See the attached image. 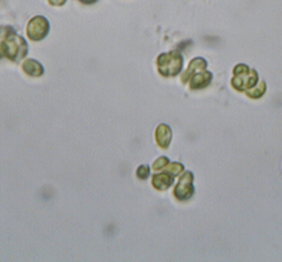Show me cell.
Here are the masks:
<instances>
[{"label":"cell","instance_id":"cell-1","mask_svg":"<svg viewBox=\"0 0 282 262\" xmlns=\"http://www.w3.org/2000/svg\"><path fill=\"white\" fill-rule=\"evenodd\" d=\"M0 42L4 56L11 61L19 63L28 53V45L26 39L18 34L12 26H0Z\"/></svg>","mask_w":282,"mask_h":262},{"label":"cell","instance_id":"cell-2","mask_svg":"<svg viewBox=\"0 0 282 262\" xmlns=\"http://www.w3.org/2000/svg\"><path fill=\"white\" fill-rule=\"evenodd\" d=\"M235 77L232 79V86L238 91H246L254 88L258 81L259 75L254 69L249 68L248 65L240 64L234 69Z\"/></svg>","mask_w":282,"mask_h":262},{"label":"cell","instance_id":"cell-3","mask_svg":"<svg viewBox=\"0 0 282 262\" xmlns=\"http://www.w3.org/2000/svg\"><path fill=\"white\" fill-rule=\"evenodd\" d=\"M184 59L178 51H171L170 53H164L157 59L158 70L164 76H176L183 68Z\"/></svg>","mask_w":282,"mask_h":262},{"label":"cell","instance_id":"cell-4","mask_svg":"<svg viewBox=\"0 0 282 262\" xmlns=\"http://www.w3.org/2000/svg\"><path fill=\"white\" fill-rule=\"evenodd\" d=\"M51 29V24L47 18L37 15L32 18L27 25V35L29 40L39 42L47 36Z\"/></svg>","mask_w":282,"mask_h":262},{"label":"cell","instance_id":"cell-5","mask_svg":"<svg viewBox=\"0 0 282 262\" xmlns=\"http://www.w3.org/2000/svg\"><path fill=\"white\" fill-rule=\"evenodd\" d=\"M193 181V175L191 172H186L183 177H181L179 183L176 188L175 194L176 197L179 200H188L190 199L194 194V188L192 185Z\"/></svg>","mask_w":282,"mask_h":262},{"label":"cell","instance_id":"cell-6","mask_svg":"<svg viewBox=\"0 0 282 262\" xmlns=\"http://www.w3.org/2000/svg\"><path fill=\"white\" fill-rule=\"evenodd\" d=\"M24 72L32 77H40L45 73V68L40 62L33 58H27L22 64Z\"/></svg>","mask_w":282,"mask_h":262},{"label":"cell","instance_id":"cell-7","mask_svg":"<svg viewBox=\"0 0 282 262\" xmlns=\"http://www.w3.org/2000/svg\"><path fill=\"white\" fill-rule=\"evenodd\" d=\"M213 74L210 71H203L194 75L190 80V87L191 89H201L208 87L212 82Z\"/></svg>","mask_w":282,"mask_h":262},{"label":"cell","instance_id":"cell-8","mask_svg":"<svg viewBox=\"0 0 282 262\" xmlns=\"http://www.w3.org/2000/svg\"><path fill=\"white\" fill-rule=\"evenodd\" d=\"M157 142L162 147L166 148L171 140V130L166 125H160L156 132Z\"/></svg>","mask_w":282,"mask_h":262},{"label":"cell","instance_id":"cell-9","mask_svg":"<svg viewBox=\"0 0 282 262\" xmlns=\"http://www.w3.org/2000/svg\"><path fill=\"white\" fill-rule=\"evenodd\" d=\"M174 182V178L170 174L162 173L154 175L153 177V184L159 190H166Z\"/></svg>","mask_w":282,"mask_h":262},{"label":"cell","instance_id":"cell-10","mask_svg":"<svg viewBox=\"0 0 282 262\" xmlns=\"http://www.w3.org/2000/svg\"><path fill=\"white\" fill-rule=\"evenodd\" d=\"M207 66H208V63L205 60L204 58H195L190 63V65H189V68H188L186 72L183 75V77H182L183 81L184 82H186V80L189 79V77L193 73L194 71H196V70H205Z\"/></svg>","mask_w":282,"mask_h":262},{"label":"cell","instance_id":"cell-11","mask_svg":"<svg viewBox=\"0 0 282 262\" xmlns=\"http://www.w3.org/2000/svg\"><path fill=\"white\" fill-rule=\"evenodd\" d=\"M265 90H266V85H265V82L263 81L259 83L258 87H256V88L254 87L252 89H249L248 91H246V95L252 99L260 98L265 94Z\"/></svg>","mask_w":282,"mask_h":262},{"label":"cell","instance_id":"cell-12","mask_svg":"<svg viewBox=\"0 0 282 262\" xmlns=\"http://www.w3.org/2000/svg\"><path fill=\"white\" fill-rule=\"evenodd\" d=\"M137 175H138V177L141 178V179H146V177L149 176V168L146 166V165L140 166V168L138 169Z\"/></svg>","mask_w":282,"mask_h":262},{"label":"cell","instance_id":"cell-13","mask_svg":"<svg viewBox=\"0 0 282 262\" xmlns=\"http://www.w3.org/2000/svg\"><path fill=\"white\" fill-rule=\"evenodd\" d=\"M169 163V160L167 157H160L159 158V160L157 161L156 163H154L153 164V169L154 170H159L162 167H164L165 164Z\"/></svg>","mask_w":282,"mask_h":262},{"label":"cell","instance_id":"cell-14","mask_svg":"<svg viewBox=\"0 0 282 262\" xmlns=\"http://www.w3.org/2000/svg\"><path fill=\"white\" fill-rule=\"evenodd\" d=\"M49 4L53 7H62L64 6L67 0H48Z\"/></svg>","mask_w":282,"mask_h":262},{"label":"cell","instance_id":"cell-15","mask_svg":"<svg viewBox=\"0 0 282 262\" xmlns=\"http://www.w3.org/2000/svg\"><path fill=\"white\" fill-rule=\"evenodd\" d=\"M78 1H80L82 3L86 4V5H91V4L97 2L98 0H78Z\"/></svg>","mask_w":282,"mask_h":262},{"label":"cell","instance_id":"cell-16","mask_svg":"<svg viewBox=\"0 0 282 262\" xmlns=\"http://www.w3.org/2000/svg\"><path fill=\"white\" fill-rule=\"evenodd\" d=\"M3 58H5V56H4V52L3 50H2V46H1V44H0V59Z\"/></svg>","mask_w":282,"mask_h":262}]
</instances>
